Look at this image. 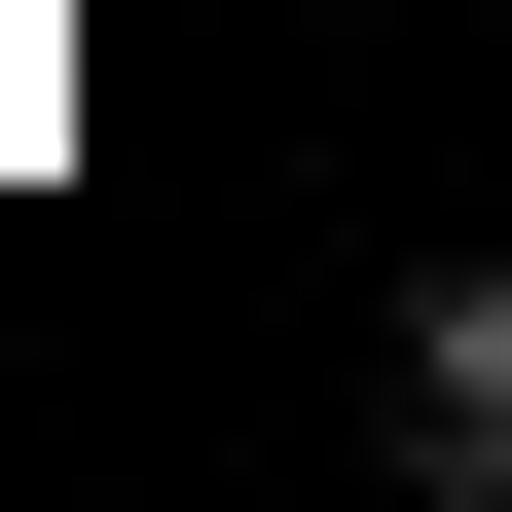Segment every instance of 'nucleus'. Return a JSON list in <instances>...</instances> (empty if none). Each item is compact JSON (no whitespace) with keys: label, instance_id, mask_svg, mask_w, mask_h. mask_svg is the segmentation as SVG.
<instances>
[{"label":"nucleus","instance_id":"f257e3e1","mask_svg":"<svg viewBox=\"0 0 512 512\" xmlns=\"http://www.w3.org/2000/svg\"><path fill=\"white\" fill-rule=\"evenodd\" d=\"M366 439L439 512H512V256H403V330H366Z\"/></svg>","mask_w":512,"mask_h":512}]
</instances>
